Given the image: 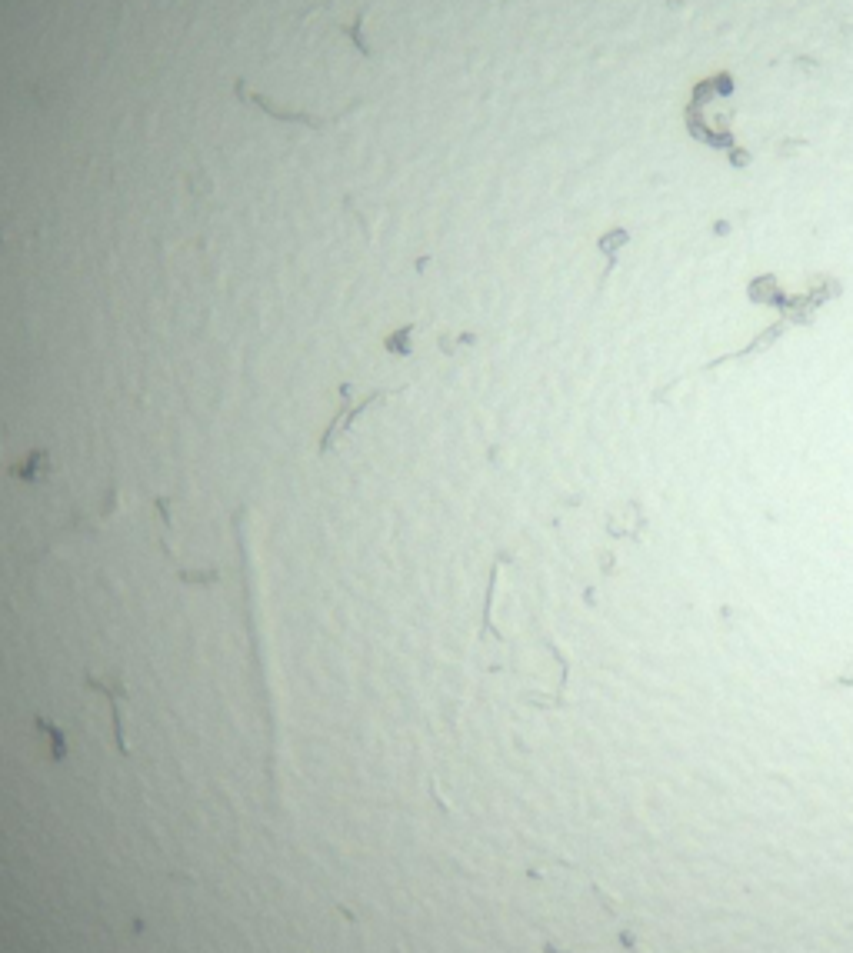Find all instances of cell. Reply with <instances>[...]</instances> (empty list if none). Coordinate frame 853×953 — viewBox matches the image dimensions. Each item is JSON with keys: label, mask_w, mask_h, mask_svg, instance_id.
<instances>
[{"label": "cell", "mask_w": 853, "mask_h": 953, "mask_svg": "<svg viewBox=\"0 0 853 953\" xmlns=\"http://www.w3.org/2000/svg\"><path fill=\"white\" fill-rule=\"evenodd\" d=\"M40 460H47V450H34V454L27 457V464H24V467H17V477H24V480H37V467H40Z\"/></svg>", "instance_id": "obj_3"}, {"label": "cell", "mask_w": 853, "mask_h": 953, "mask_svg": "<svg viewBox=\"0 0 853 953\" xmlns=\"http://www.w3.org/2000/svg\"><path fill=\"white\" fill-rule=\"evenodd\" d=\"M404 390H410V384L374 387V390H357L354 384H340V387H337L340 407H337V414L330 417V424L324 427V434H320V457H327L330 450L340 444V437H347L350 427H354L357 420L364 417L380 397H397V394H404Z\"/></svg>", "instance_id": "obj_1"}, {"label": "cell", "mask_w": 853, "mask_h": 953, "mask_svg": "<svg viewBox=\"0 0 853 953\" xmlns=\"http://www.w3.org/2000/svg\"><path fill=\"white\" fill-rule=\"evenodd\" d=\"M410 337H414V324L400 327L394 337H387V350H390V354H400V357H407V354H410V344H407Z\"/></svg>", "instance_id": "obj_2"}]
</instances>
